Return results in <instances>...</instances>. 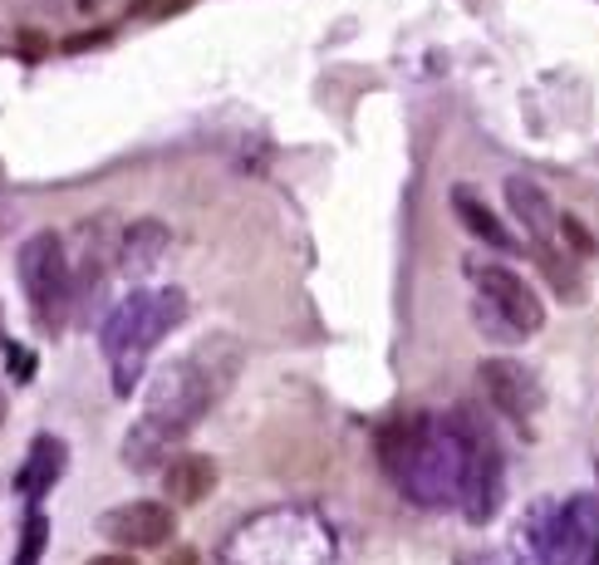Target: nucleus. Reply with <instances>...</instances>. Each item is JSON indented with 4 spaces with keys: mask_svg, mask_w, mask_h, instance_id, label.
Returning a JSON list of instances; mask_svg holds the SVG:
<instances>
[{
    "mask_svg": "<svg viewBox=\"0 0 599 565\" xmlns=\"http://www.w3.org/2000/svg\"><path fill=\"white\" fill-rule=\"evenodd\" d=\"M379 462L417 506H447L462 496L467 433L427 413L393 418L379 433Z\"/></svg>",
    "mask_w": 599,
    "mask_h": 565,
    "instance_id": "nucleus-1",
    "label": "nucleus"
},
{
    "mask_svg": "<svg viewBox=\"0 0 599 565\" xmlns=\"http://www.w3.org/2000/svg\"><path fill=\"white\" fill-rule=\"evenodd\" d=\"M183 315H187L183 290H138V296L118 300V310L104 320V355L113 364V393H118V399H128V393L138 389L148 349L167 330H177Z\"/></svg>",
    "mask_w": 599,
    "mask_h": 565,
    "instance_id": "nucleus-2",
    "label": "nucleus"
},
{
    "mask_svg": "<svg viewBox=\"0 0 599 565\" xmlns=\"http://www.w3.org/2000/svg\"><path fill=\"white\" fill-rule=\"evenodd\" d=\"M20 276H25L30 305H35V320L44 330H64L74 310V276H70V256H64L60 236L35 232L20 246Z\"/></svg>",
    "mask_w": 599,
    "mask_h": 565,
    "instance_id": "nucleus-3",
    "label": "nucleus"
},
{
    "mask_svg": "<svg viewBox=\"0 0 599 565\" xmlns=\"http://www.w3.org/2000/svg\"><path fill=\"white\" fill-rule=\"evenodd\" d=\"M467 433V472H462V516L472 526H487L502 512L506 477H502V452H496L487 428H462Z\"/></svg>",
    "mask_w": 599,
    "mask_h": 565,
    "instance_id": "nucleus-4",
    "label": "nucleus"
},
{
    "mask_svg": "<svg viewBox=\"0 0 599 565\" xmlns=\"http://www.w3.org/2000/svg\"><path fill=\"white\" fill-rule=\"evenodd\" d=\"M467 276H472V286L482 290V300H487L516 335H536L540 330L546 305H540V296L516 276L512 266H467Z\"/></svg>",
    "mask_w": 599,
    "mask_h": 565,
    "instance_id": "nucleus-5",
    "label": "nucleus"
},
{
    "mask_svg": "<svg viewBox=\"0 0 599 565\" xmlns=\"http://www.w3.org/2000/svg\"><path fill=\"white\" fill-rule=\"evenodd\" d=\"M207 403H211V383L202 374V364H177V369H167L163 383L153 389L148 418H157L163 428L187 438V428L207 413Z\"/></svg>",
    "mask_w": 599,
    "mask_h": 565,
    "instance_id": "nucleus-6",
    "label": "nucleus"
},
{
    "mask_svg": "<svg viewBox=\"0 0 599 565\" xmlns=\"http://www.w3.org/2000/svg\"><path fill=\"white\" fill-rule=\"evenodd\" d=\"M177 516L167 512L163 502H128V506H113V512L99 516V531L109 541H118L123 551H153L173 536Z\"/></svg>",
    "mask_w": 599,
    "mask_h": 565,
    "instance_id": "nucleus-7",
    "label": "nucleus"
},
{
    "mask_svg": "<svg viewBox=\"0 0 599 565\" xmlns=\"http://www.w3.org/2000/svg\"><path fill=\"white\" fill-rule=\"evenodd\" d=\"M482 389L492 393V403L502 409L506 418H526L540 409V383L530 374L526 364H516V359H482Z\"/></svg>",
    "mask_w": 599,
    "mask_h": 565,
    "instance_id": "nucleus-8",
    "label": "nucleus"
},
{
    "mask_svg": "<svg viewBox=\"0 0 599 565\" xmlns=\"http://www.w3.org/2000/svg\"><path fill=\"white\" fill-rule=\"evenodd\" d=\"M163 487L177 506H197L217 492V462L207 452H177L173 462L163 468Z\"/></svg>",
    "mask_w": 599,
    "mask_h": 565,
    "instance_id": "nucleus-9",
    "label": "nucleus"
},
{
    "mask_svg": "<svg viewBox=\"0 0 599 565\" xmlns=\"http://www.w3.org/2000/svg\"><path fill=\"white\" fill-rule=\"evenodd\" d=\"M177 443H183V433L163 428L157 418H143V423H133V433L123 438V462H128L133 472H157L173 462Z\"/></svg>",
    "mask_w": 599,
    "mask_h": 565,
    "instance_id": "nucleus-10",
    "label": "nucleus"
},
{
    "mask_svg": "<svg viewBox=\"0 0 599 565\" xmlns=\"http://www.w3.org/2000/svg\"><path fill=\"white\" fill-rule=\"evenodd\" d=\"M506 207H512V217L526 226L530 242H550V236H556L560 217H556L550 197H546V192H540L536 183H526V177H512V183H506Z\"/></svg>",
    "mask_w": 599,
    "mask_h": 565,
    "instance_id": "nucleus-11",
    "label": "nucleus"
},
{
    "mask_svg": "<svg viewBox=\"0 0 599 565\" xmlns=\"http://www.w3.org/2000/svg\"><path fill=\"white\" fill-rule=\"evenodd\" d=\"M64 462H70V448L60 443V438H35L30 443V458H25V472H20V492L25 496H44L60 482V472H64Z\"/></svg>",
    "mask_w": 599,
    "mask_h": 565,
    "instance_id": "nucleus-12",
    "label": "nucleus"
},
{
    "mask_svg": "<svg viewBox=\"0 0 599 565\" xmlns=\"http://www.w3.org/2000/svg\"><path fill=\"white\" fill-rule=\"evenodd\" d=\"M452 212H457V222L467 226V232L477 236V242L496 246V251H512V232H506V226L496 222V212H492L472 187H452Z\"/></svg>",
    "mask_w": 599,
    "mask_h": 565,
    "instance_id": "nucleus-13",
    "label": "nucleus"
},
{
    "mask_svg": "<svg viewBox=\"0 0 599 565\" xmlns=\"http://www.w3.org/2000/svg\"><path fill=\"white\" fill-rule=\"evenodd\" d=\"M167 246V226L163 222H133L128 232L118 236V256H123V266L128 270H143L148 261H157V251Z\"/></svg>",
    "mask_w": 599,
    "mask_h": 565,
    "instance_id": "nucleus-14",
    "label": "nucleus"
},
{
    "mask_svg": "<svg viewBox=\"0 0 599 565\" xmlns=\"http://www.w3.org/2000/svg\"><path fill=\"white\" fill-rule=\"evenodd\" d=\"M536 266L546 270V280L560 290L565 300H580V276H575V266L565 261V256L550 242H536Z\"/></svg>",
    "mask_w": 599,
    "mask_h": 565,
    "instance_id": "nucleus-15",
    "label": "nucleus"
},
{
    "mask_svg": "<svg viewBox=\"0 0 599 565\" xmlns=\"http://www.w3.org/2000/svg\"><path fill=\"white\" fill-rule=\"evenodd\" d=\"M44 541H50V522H44V512H30L25 516V536H20L16 565H35L44 556Z\"/></svg>",
    "mask_w": 599,
    "mask_h": 565,
    "instance_id": "nucleus-16",
    "label": "nucleus"
},
{
    "mask_svg": "<svg viewBox=\"0 0 599 565\" xmlns=\"http://www.w3.org/2000/svg\"><path fill=\"white\" fill-rule=\"evenodd\" d=\"M556 232L565 236V242H570V251H575V256H590V251H595V236L580 226V217H560Z\"/></svg>",
    "mask_w": 599,
    "mask_h": 565,
    "instance_id": "nucleus-17",
    "label": "nucleus"
},
{
    "mask_svg": "<svg viewBox=\"0 0 599 565\" xmlns=\"http://www.w3.org/2000/svg\"><path fill=\"white\" fill-rule=\"evenodd\" d=\"M10 369H16V379H30V355H20V349H10Z\"/></svg>",
    "mask_w": 599,
    "mask_h": 565,
    "instance_id": "nucleus-18",
    "label": "nucleus"
},
{
    "mask_svg": "<svg viewBox=\"0 0 599 565\" xmlns=\"http://www.w3.org/2000/svg\"><path fill=\"white\" fill-rule=\"evenodd\" d=\"M89 565H138V561H133L128 551H109V556H94Z\"/></svg>",
    "mask_w": 599,
    "mask_h": 565,
    "instance_id": "nucleus-19",
    "label": "nucleus"
},
{
    "mask_svg": "<svg viewBox=\"0 0 599 565\" xmlns=\"http://www.w3.org/2000/svg\"><path fill=\"white\" fill-rule=\"evenodd\" d=\"M167 565H197V551H192V546H177L173 556H167Z\"/></svg>",
    "mask_w": 599,
    "mask_h": 565,
    "instance_id": "nucleus-20",
    "label": "nucleus"
},
{
    "mask_svg": "<svg viewBox=\"0 0 599 565\" xmlns=\"http://www.w3.org/2000/svg\"><path fill=\"white\" fill-rule=\"evenodd\" d=\"M457 565H496V556H487V551H472V556H462Z\"/></svg>",
    "mask_w": 599,
    "mask_h": 565,
    "instance_id": "nucleus-21",
    "label": "nucleus"
},
{
    "mask_svg": "<svg viewBox=\"0 0 599 565\" xmlns=\"http://www.w3.org/2000/svg\"><path fill=\"white\" fill-rule=\"evenodd\" d=\"M585 565H599V536L590 541V551H585Z\"/></svg>",
    "mask_w": 599,
    "mask_h": 565,
    "instance_id": "nucleus-22",
    "label": "nucleus"
},
{
    "mask_svg": "<svg viewBox=\"0 0 599 565\" xmlns=\"http://www.w3.org/2000/svg\"><path fill=\"white\" fill-rule=\"evenodd\" d=\"M0 418H6V399H0Z\"/></svg>",
    "mask_w": 599,
    "mask_h": 565,
    "instance_id": "nucleus-23",
    "label": "nucleus"
}]
</instances>
